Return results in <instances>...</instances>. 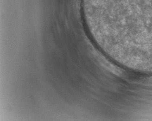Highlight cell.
I'll return each instance as SVG.
<instances>
[{
  "mask_svg": "<svg viewBox=\"0 0 152 121\" xmlns=\"http://www.w3.org/2000/svg\"><path fill=\"white\" fill-rule=\"evenodd\" d=\"M121 32L143 51L152 52V0H106Z\"/></svg>",
  "mask_w": 152,
  "mask_h": 121,
  "instance_id": "cell-1",
  "label": "cell"
}]
</instances>
